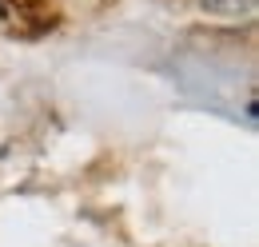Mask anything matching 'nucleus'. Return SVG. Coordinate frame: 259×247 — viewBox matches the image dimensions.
Returning <instances> with one entry per match:
<instances>
[{"label":"nucleus","instance_id":"obj_1","mask_svg":"<svg viewBox=\"0 0 259 247\" xmlns=\"http://www.w3.org/2000/svg\"><path fill=\"white\" fill-rule=\"evenodd\" d=\"M259 0H199V8L207 16H220V20H243L255 12Z\"/></svg>","mask_w":259,"mask_h":247}]
</instances>
